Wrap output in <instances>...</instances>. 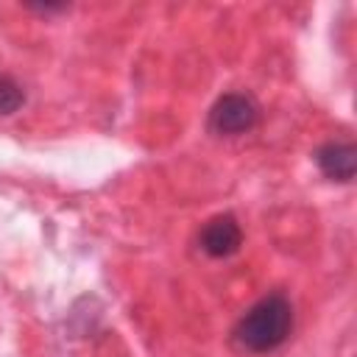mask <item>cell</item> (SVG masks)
Masks as SVG:
<instances>
[{
	"label": "cell",
	"instance_id": "cell-1",
	"mask_svg": "<svg viewBox=\"0 0 357 357\" xmlns=\"http://www.w3.org/2000/svg\"><path fill=\"white\" fill-rule=\"evenodd\" d=\"M293 329V307L282 293L259 298L234 326V340L240 349L265 354L279 349Z\"/></svg>",
	"mask_w": 357,
	"mask_h": 357
},
{
	"label": "cell",
	"instance_id": "cell-2",
	"mask_svg": "<svg viewBox=\"0 0 357 357\" xmlns=\"http://www.w3.org/2000/svg\"><path fill=\"white\" fill-rule=\"evenodd\" d=\"M259 120V109L257 103L248 98V95H240V92H229L223 95L212 112H209V128L215 134H226V137H234V134H245L257 126Z\"/></svg>",
	"mask_w": 357,
	"mask_h": 357
},
{
	"label": "cell",
	"instance_id": "cell-3",
	"mask_svg": "<svg viewBox=\"0 0 357 357\" xmlns=\"http://www.w3.org/2000/svg\"><path fill=\"white\" fill-rule=\"evenodd\" d=\"M201 248L209 254V257H231L240 243H243V229L237 223L234 215H215L209 223H204L201 229V237H198Z\"/></svg>",
	"mask_w": 357,
	"mask_h": 357
},
{
	"label": "cell",
	"instance_id": "cell-4",
	"mask_svg": "<svg viewBox=\"0 0 357 357\" xmlns=\"http://www.w3.org/2000/svg\"><path fill=\"white\" fill-rule=\"evenodd\" d=\"M315 162L332 181H351L357 170V151L349 142H326L315 151Z\"/></svg>",
	"mask_w": 357,
	"mask_h": 357
},
{
	"label": "cell",
	"instance_id": "cell-5",
	"mask_svg": "<svg viewBox=\"0 0 357 357\" xmlns=\"http://www.w3.org/2000/svg\"><path fill=\"white\" fill-rule=\"evenodd\" d=\"M25 103L22 86L11 75H0V114H14Z\"/></svg>",
	"mask_w": 357,
	"mask_h": 357
}]
</instances>
